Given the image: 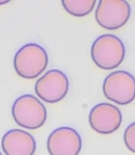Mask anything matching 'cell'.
Masks as SVG:
<instances>
[{
  "label": "cell",
  "mask_w": 135,
  "mask_h": 155,
  "mask_svg": "<svg viewBox=\"0 0 135 155\" xmlns=\"http://www.w3.org/2000/svg\"><path fill=\"white\" fill-rule=\"evenodd\" d=\"M91 58L94 64L102 70H114L124 60L125 46L119 37L112 34H104L92 44Z\"/></svg>",
  "instance_id": "cell-1"
},
{
  "label": "cell",
  "mask_w": 135,
  "mask_h": 155,
  "mask_svg": "<svg viewBox=\"0 0 135 155\" xmlns=\"http://www.w3.org/2000/svg\"><path fill=\"white\" fill-rule=\"evenodd\" d=\"M103 93L118 105L132 103L135 100V77L125 71L110 73L104 79Z\"/></svg>",
  "instance_id": "cell-4"
},
{
  "label": "cell",
  "mask_w": 135,
  "mask_h": 155,
  "mask_svg": "<svg viewBox=\"0 0 135 155\" xmlns=\"http://www.w3.org/2000/svg\"><path fill=\"white\" fill-rule=\"evenodd\" d=\"M122 123L121 111L110 103H99L89 114V124L99 134H110L119 129Z\"/></svg>",
  "instance_id": "cell-8"
},
{
  "label": "cell",
  "mask_w": 135,
  "mask_h": 155,
  "mask_svg": "<svg viewBox=\"0 0 135 155\" xmlns=\"http://www.w3.org/2000/svg\"><path fill=\"white\" fill-rule=\"evenodd\" d=\"M131 15V7L124 0H101L95 11V20L99 26L116 31L127 24Z\"/></svg>",
  "instance_id": "cell-5"
},
{
  "label": "cell",
  "mask_w": 135,
  "mask_h": 155,
  "mask_svg": "<svg viewBox=\"0 0 135 155\" xmlns=\"http://www.w3.org/2000/svg\"><path fill=\"white\" fill-rule=\"evenodd\" d=\"M123 140H124V144L127 147V150L135 153V122L125 128Z\"/></svg>",
  "instance_id": "cell-11"
},
{
  "label": "cell",
  "mask_w": 135,
  "mask_h": 155,
  "mask_svg": "<svg viewBox=\"0 0 135 155\" xmlns=\"http://www.w3.org/2000/svg\"><path fill=\"white\" fill-rule=\"evenodd\" d=\"M48 113L44 104L33 94L18 97L12 105V117L14 122L25 129H39L44 125Z\"/></svg>",
  "instance_id": "cell-3"
},
{
  "label": "cell",
  "mask_w": 135,
  "mask_h": 155,
  "mask_svg": "<svg viewBox=\"0 0 135 155\" xmlns=\"http://www.w3.org/2000/svg\"><path fill=\"white\" fill-rule=\"evenodd\" d=\"M0 155H2V153H1V152H0Z\"/></svg>",
  "instance_id": "cell-13"
},
{
  "label": "cell",
  "mask_w": 135,
  "mask_h": 155,
  "mask_svg": "<svg viewBox=\"0 0 135 155\" xmlns=\"http://www.w3.org/2000/svg\"><path fill=\"white\" fill-rule=\"evenodd\" d=\"M47 149L50 155H79L82 149V139L74 128L62 126L50 134Z\"/></svg>",
  "instance_id": "cell-7"
},
{
  "label": "cell",
  "mask_w": 135,
  "mask_h": 155,
  "mask_svg": "<svg viewBox=\"0 0 135 155\" xmlns=\"http://www.w3.org/2000/svg\"><path fill=\"white\" fill-rule=\"evenodd\" d=\"M62 5L70 15L86 16L93 11L96 5L95 0H62Z\"/></svg>",
  "instance_id": "cell-10"
},
{
  "label": "cell",
  "mask_w": 135,
  "mask_h": 155,
  "mask_svg": "<svg viewBox=\"0 0 135 155\" xmlns=\"http://www.w3.org/2000/svg\"><path fill=\"white\" fill-rule=\"evenodd\" d=\"M8 2H9V0H0V5H5V3H8Z\"/></svg>",
  "instance_id": "cell-12"
},
{
  "label": "cell",
  "mask_w": 135,
  "mask_h": 155,
  "mask_svg": "<svg viewBox=\"0 0 135 155\" xmlns=\"http://www.w3.org/2000/svg\"><path fill=\"white\" fill-rule=\"evenodd\" d=\"M49 63L47 51L40 45L30 42L24 45L14 55V68L18 76L35 79L46 71Z\"/></svg>",
  "instance_id": "cell-2"
},
{
  "label": "cell",
  "mask_w": 135,
  "mask_h": 155,
  "mask_svg": "<svg viewBox=\"0 0 135 155\" xmlns=\"http://www.w3.org/2000/svg\"><path fill=\"white\" fill-rule=\"evenodd\" d=\"M1 147L5 155H34L37 143L29 132L22 129H11L3 134Z\"/></svg>",
  "instance_id": "cell-9"
},
{
  "label": "cell",
  "mask_w": 135,
  "mask_h": 155,
  "mask_svg": "<svg viewBox=\"0 0 135 155\" xmlns=\"http://www.w3.org/2000/svg\"><path fill=\"white\" fill-rule=\"evenodd\" d=\"M69 80L60 70H50L36 81L35 91L40 100L47 103L60 102L67 96Z\"/></svg>",
  "instance_id": "cell-6"
}]
</instances>
